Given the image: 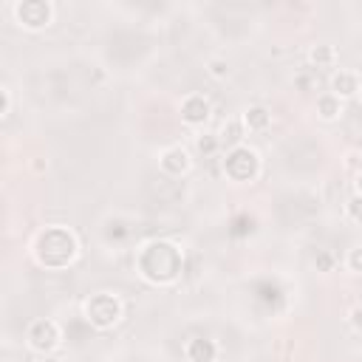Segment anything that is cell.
<instances>
[{
    "mask_svg": "<svg viewBox=\"0 0 362 362\" xmlns=\"http://www.w3.org/2000/svg\"><path fill=\"white\" fill-rule=\"evenodd\" d=\"M348 266H351L354 272H362V246L351 249V255H348Z\"/></svg>",
    "mask_w": 362,
    "mask_h": 362,
    "instance_id": "16",
    "label": "cell"
},
{
    "mask_svg": "<svg viewBox=\"0 0 362 362\" xmlns=\"http://www.w3.org/2000/svg\"><path fill=\"white\" fill-rule=\"evenodd\" d=\"M215 147H218V139H212V136H201V139H198V150H201V153L209 156V153H215Z\"/></svg>",
    "mask_w": 362,
    "mask_h": 362,
    "instance_id": "15",
    "label": "cell"
},
{
    "mask_svg": "<svg viewBox=\"0 0 362 362\" xmlns=\"http://www.w3.org/2000/svg\"><path fill=\"white\" fill-rule=\"evenodd\" d=\"M331 88H334V96H351V93H356V90H359V82H356V76H354V74L339 71V74L331 79Z\"/></svg>",
    "mask_w": 362,
    "mask_h": 362,
    "instance_id": "10",
    "label": "cell"
},
{
    "mask_svg": "<svg viewBox=\"0 0 362 362\" xmlns=\"http://www.w3.org/2000/svg\"><path fill=\"white\" fill-rule=\"evenodd\" d=\"M14 14L25 28H42L51 20V6L42 0H25V3H17Z\"/></svg>",
    "mask_w": 362,
    "mask_h": 362,
    "instance_id": "6",
    "label": "cell"
},
{
    "mask_svg": "<svg viewBox=\"0 0 362 362\" xmlns=\"http://www.w3.org/2000/svg\"><path fill=\"white\" fill-rule=\"evenodd\" d=\"M243 122H246V127H249V130H263V127L272 122V113H269L266 107L255 105V107H249V110H246Z\"/></svg>",
    "mask_w": 362,
    "mask_h": 362,
    "instance_id": "11",
    "label": "cell"
},
{
    "mask_svg": "<svg viewBox=\"0 0 362 362\" xmlns=\"http://www.w3.org/2000/svg\"><path fill=\"white\" fill-rule=\"evenodd\" d=\"M317 266H320L322 272H331V269H334V257H331L328 252H320V255H317Z\"/></svg>",
    "mask_w": 362,
    "mask_h": 362,
    "instance_id": "17",
    "label": "cell"
},
{
    "mask_svg": "<svg viewBox=\"0 0 362 362\" xmlns=\"http://www.w3.org/2000/svg\"><path fill=\"white\" fill-rule=\"evenodd\" d=\"M139 272L150 283H170L181 272V252L167 240H153L139 252Z\"/></svg>",
    "mask_w": 362,
    "mask_h": 362,
    "instance_id": "1",
    "label": "cell"
},
{
    "mask_svg": "<svg viewBox=\"0 0 362 362\" xmlns=\"http://www.w3.org/2000/svg\"><path fill=\"white\" fill-rule=\"evenodd\" d=\"M76 255V238L65 226H48L37 238V260L51 269H62Z\"/></svg>",
    "mask_w": 362,
    "mask_h": 362,
    "instance_id": "2",
    "label": "cell"
},
{
    "mask_svg": "<svg viewBox=\"0 0 362 362\" xmlns=\"http://www.w3.org/2000/svg\"><path fill=\"white\" fill-rule=\"evenodd\" d=\"M28 345L40 354H48L59 345V325L54 320H37L28 328Z\"/></svg>",
    "mask_w": 362,
    "mask_h": 362,
    "instance_id": "5",
    "label": "cell"
},
{
    "mask_svg": "<svg viewBox=\"0 0 362 362\" xmlns=\"http://www.w3.org/2000/svg\"><path fill=\"white\" fill-rule=\"evenodd\" d=\"M317 110H320V116H322V119H337V116L342 113L339 96H334V93H328V96H320V102H317Z\"/></svg>",
    "mask_w": 362,
    "mask_h": 362,
    "instance_id": "12",
    "label": "cell"
},
{
    "mask_svg": "<svg viewBox=\"0 0 362 362\" xmlns=\"http://www.w3.org/2000/svg\"><path fill=\"white\" fill-rule=\"evenodd\" d=\"M85 317H88V322L96 325V328H110V325H116L119 317H122V303H119L113 294L99 291V294H93V297L85 303Z\"/></svg>",
    "mask_w": 362,
    "mask_h": 362,
    "instance_id": "3",
    "label": "cell"
},
{
    "mask_svg": "<svg viewBox=\"0 0 362 362\" xmlns=\"http://www.w3.org/2000/svg\"><path fill=\"white\" fill-rule=\"evenodd\" d=\"M359 195H362V175H359Z\"/></svg>",
    "mask_w": 362,
    "mask_h": 362,
    "instance_id": "21",
    "label": "cell"
},
{
    "mask_svg": "<svg viewBox=\"0 0 362 362\" xmlns=\"http://www.w3.org/2000/svg\"><path fill=\"white\" fill-rule=\"evenodd\" d=\"M223 170H226V175L235 178V181H249V178L257 175L260 158H257V153H255L252 147H240V144H238V147H232V150L226 153Z\"/></svg>",
    "mask_w": 362,
    "mask_h": 362,
    "instance_id": "4",
    "label": "cell"
},
{
    "mask_svg": "<svg viewBox=\"0 0 362 362\" xmlns=\"http://www.w3.org/2000/svg\"><path fill=\"white\" fill-rule=\"evenodd\" d=\"M351 322H354V325L362 331V305H356V308L351 311Z\"/></svg>",
    "mask_w": 362,
    "mask_h": 362,
    "instance_id": "19",
    "label": "cell"
},
{
    "mask_svg": "<svg viewBox=\"0 0 362 362\" xmlns=\"http://www.w3.org/2000/svg\"><path fill=\"white\" fill-rule=\"evenodd\" d=\"M161 167L170 173V175H181L187 167H189V156L184 147H170L164 156H161Z\"/></svg>",
    "mask_w": 362,
    "mask_h": 362,
    "instance_id": "9",
    "label": "cell"
},
{
    "mask_svg": "<svg viewBox=\"0 0 362 362\" xmlns=\"http://www.w3.org/2000/svg\"><path fill=\"white\" fill-rule=\"evenodd\" d=\"M187 356H189V362H215L218 348H215L212 339L198 337V339H189V345H187Z\"/></svg>",
    "mask_w": 362,
    "mask_h": 362,
    "instance_id": "8",
    "label": "cell"
},
{
    "mask_svg": "<svg viewBox=\"0 0 362 362\" xmlns=\"http://www.w3.org/2000/svg\"><path fill=\"white\" fill-rule=\"evenodd\" d=\"M40 362H62V359H54V356H45V359H40Z\"/></svg>",
    "mask_w": 362,
    "mask_h": 362,
    "instance_id": "20",
    "label": "cell"
},
{
    "mask_svg": "<svg viewBox=\"0 0 362 362\" xmlns=\"http://www.w3.org/2000/svg\"><path fill=\"white\" fill-rule=\"evenodd\" d=\"M311 62L320 68V65H331L334 62V48L331 45H317V48H311Z\"/></svg>",
    "mask_w": 362,
    "mask_h": 362,
    "instance_id": "13",
    "label": "cell"
},
{
    "mask_svg": "<svg viewBox=\"0 0 362 362\" xmlns=\"http://www.w3.org/2000/svg\"><path fill=\"white\" fill-rule=\"evenodd\" d=\"M348 218L356 221V223H362V195H354L348 201Z\"/></svg>",
    "mask_w": 362,
    "mask_h": 362,
    "instance_id": "14",
    "label": "cell"
},
{
    "mask_svg": "<svg viewBox=\"0 0 362 362\" xmlns=\"http://www.w3.org/2000/svg\"><path fill=\"white\" fill-rule=\"evenodd\" d=\"M209 116V102L201 96V93H189L184 102H181V119L189 122V124H201L206 122Z\"/></svg>",
    "mask_w": 362,
    "mask_h": 362,
    "instance_id": "7",
    "label": "cell"
},
{
    "mask_svg": "<svg viewBox=\"0 0 362 362\" xmlns=\"http://www.w3.org/2000/svg\"><path fill=\"white\" fill-rule=\"evenodd\" d=\"M209 71H212V76H223L229 68H226V62H221V59H212V62H209Z\"/></svg>",
    "mask_w": 362,
    "mask_h": 362,
    "instance_id": "18",
    "label": "cell"
}]
</instances>
